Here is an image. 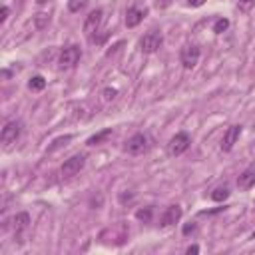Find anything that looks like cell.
<instances>
[{
  "label": "cell",
  "instance_id": "1",
  "mask_svg": "<svg viewBox=\"0 0 255 255\" xmlns=\"http://www.w3.org/2000/svg\"><path fill=\"white\" fill-rule=\"evenodd\" d=\"M161 44H163V36H161V32L159 30H149V32H145L141 38H139V50L143 52V54H153V52H157L159 48H161Z\"/></svg>",
  "mask_w": 255,
  "mask_h": 255
},
{
  "label": "cell",
  "instance_id": "2",
  "mask_svg": "<svg viewBox=\"0 0 255 255\" xmlns=\"http://www.w3.org/2000/svg\"><path fill=\"white\" fill-rule=\"evenodd\" d=\"M82 58V50L80 46L72 44V46H66L62 52H60V58H58V64L62 70H68V68H74Z\"/></svg>",
  "mask_w": 255,
  "mask_h": 255
},
{
  "label": "cell",
  "instance_id": "3",
  "mask_svg": "<svg viewBox=\"0 0 255 255\" xmlns=\"http://www.w3.org/2000/svg\"><path fill=\"white\" fill-rule=\"evenodd\" d=\"M199 56H201L199 46H197V44H189V46L181 48L179 60H181V64H183V68H185V70H191V68H195V66H197Z\"/></svg>",
  "mask_w": 255,
  "mask_h": 255
},
{
  "label": "cell",
  "instance_id": "4",
  "mask_svg": "<svg viewBox=\"0 0 255 255\" xmlns=\"http://www.w3.org/2000/svg\"><path fill=\"white\" fill-rule=\"evenodd\" d=\"M189 143H191V137H189L185 131H179V133H175V135L169 139L167 149H169V153H171V155H181V153H185V151H187Z\"/></svg>",
  "mask_w": 255,
  "mask_h": 255
},
{
  "label": "cell",
  "instance_id": "5",
  "mask_svg": "<svg viewBox=\"0 0 255 255\" xmlns=\"http://www.w3.org/2000/svg\"><path fill=\"white\" fill-rule=\"evenodd\" d=\"M84 163H86V157H84L82 153L72 155V157H70V159H66V161L62 163V167H60L62 177H72V175L80 173V169L84 167Z\"/></svg>",
  "mask_w": 255,
  "mask_h": 255
},
{
  "label": "cell",
  "instance_id": "6",
  "mask_svg": "<svg viewBox=\"0 0 255 255\" xmlns=\"http://www.w3.org/2000/svg\"><path fill=\"white\" fill-rule=\"evenodd\" d=\"M124 149H126L129 155H139V153H143V151L147 149V137H145L143 133H135V135H131V137L126 141Z\"/></svg>",
  "mask_w": 255,
  "mask_h": 255
},
{
  "label": "cell",
  "instance_id": "7",
  "mask_svg": "<svg viewBox=\"0 0 255 255\" xmlns=\"http://www.w3.org/2000/svg\"><path fill=\"white\" fill-rule=\"evenodd\" d=\"M102 22H104V10H102V8L92 10V12L86 16V22H84V32H86L88 36H92L94 32H98V30H100Z\"/></svg>",
  "mask_w": 255,
  "mask_h": 255
},
{
  "label": "cell",
  "instance_id": "8",
  "mask_svg": "<svg viewBox=\"0 0 255 255\" xmlns=\"http://www.w3.org/2000/svg\"><path fill=\"white\" fill-rule=\"evenodd\" d=\"M20 131H22V126H20V122H16V120H12V122H8L4 128H2V133H0V139H2V143H14L16 139H18V135H20Z\"/></svg>",
  "mask_w": 255,
  "mask_h": 255
},
{
  "label": "cell",
  "instance_id": "9",
  "mask_svg": "<svg viewBox=\"0 0 255 255\" xmlns=\"http://www.w3.org/2000/svg\"><path fill=\"white\" fill-rule=\"evenodd\" d=\"M239 135H241V126H237V124L229 126L225 129V133H223V139H221V151H231L233 145L237 143Z\"/></svg>",
  "mask_w": 255,
  "mask_h": 255
},
{
  "label": "cell",
  "instance_id": "10",
  "mask_svg": "<svg viewBox=\"0 0 255 255\" xmlns=\"http://www.w3.org/2000/svg\"><path fill=\"white\" fill-rule=\"evenodd\" d=\"M179 219H181V207H179V205H169V207L163 211V215H161V219H159V225H161V227H169V225L177 223Z\"/></svg>",
  "mask_w": 255,
  "mask_h": 255
},
{
  "label": "cell",
  "instance_id": "11",
  "mask_svg": "<svg viewBox=\"0 0 255 255\" xmlns=\"http://www.w3.org/2000/svg\"><path fill=\"white\" fill-rule=\"evenodd\" d=\"M145 14H147L145 8H137V6L128 8V12H126V26H128V28H135V26L145 18Z\"/></svg>",
  "mask_w": 255,
  "mask_h": 255
},
{
  "label": "cell",
  "instance_id": "12",
  "mask_svg": "<svg viewBox=\"0 0 255 255\" xmlns=\"http://www.w3.org/2000/svg\"><path fill=\"white\" fill-rule=\"evenodd\" d=\"M255 185V169H245L237 177V187L239 189H251Z\"/></svg>",
  "mask_w": 255,
  "mask_h": 255
},
{
  "label": "cell",
  "instance_id": "13",
  "mask_svg": "<svg viewBox=\"0 0 255 255\" xmlns=\"http://www.w3.org/2000/svg\"><path fill=\"white\" fill-rule=\"evenodd\" d=\"M12 221H14V231H16V233H22V231L30 225V215H28L26 211H20V213L14 215Z\"/></svg>",
  "mask_w": 255,
  "mask_h": 255
},
{
  "label": "cell",
  "instance_id": "14",
  "mask_svg": "<svg viewBox=\"0 0 255 255\" xmlns=\"http://www.w3.org/2000/svg\"><path fill=\"white\" fill-rule=\"evenodd\" d=\"M108 137H112V128H106V129L98 131V133H96V135H92V137H90V139H88L86 143L94 147V145H100V143H104V141H106Z\"/></svg>",
  "mask_w": 255,
  "mask_h": 255
},
{
  "label": "cell",
  "instance_id": "15",
  "mask_svg": "<svg viewBox=\"0 0 255 255\" xmlns=\"http://www.w3.org/2000/svg\"><path fill=\"white\" fill-rule=\"evenodd\" d=\"M28 88H30L32 92H42V90L46 88V80H44L42 76H32L30 82H28Z\"/></svg>",
  "mask_w": 255,
  "mask_h": 255
},
{
  "label": "cell",
  "instance_id": "16",
  "mask_svg": "<svg viewBox=\"0 0 255 255\" xmlns=\"http://www.w3.org/2000/svg\"><path fill=\"white\" fill-rule=\"evenodd\" d=\"M227 197H229V187H227V185H219V187H215L213 193H211V199H213V201H223V199H227Z\"/></svg>",
  "mask_w": 255,
  "mask_h": 255
},
{
  "label": "cell",
  "instance_id": "17",
  "mask_svg": "<svg viewBox=\"0 0 255 255\" xmlns=\"http://www.w3.org/2000/svg\"><path fill=\"white\" fill-rule=\"evenodd\" d=\"M151 213H153L151 207H143V209H137V211H135V217H137L139 221H143V223H149V221H151Z\"/></svg>",
  "mask_w": 255,
  "mask_h": 255
},
{
  "label": "cell",
  "instance_id": "18",
  "mask_svg": "<svg viewBox=\"0 0 255 255\" xmlns=\"http://www.w3.org/2000/svg\"><path fill=\"white\" fill-rule=\"evenodd\" d=\"M227 28H229V20H227V18H217L215 24H213V32H215V34H221V32H225Z\"/></svg>",
  "mask_w": 255,
  "mask_h": 255
},
{
  "label": "cell",
  "instance_id": "19",
  "mask_svg": "<svg viewBox=\"0 0 255 255\" xmlns=\"http://www.w3.org/2000/svg\"><path fill=\"white\" fill-rule=\"evenodd\" d=\"M86 4H88V0H70L68 8H70V12H80L86 8Z\"/></svg>",
  "mask_w": 255,
  "mask_h": 255
},
{
  "label": "cell",
  "instance_id": "20",
  "mask_svg": "<svg viewBox=\"0 0 255 255\" xmlns=\"http://www.w3.org/2000/svg\"><path fill=\"white\" fill-rule=\"evenodd\" d=\"M255 6V0H239L237 2V10L239 12H249Z\"/></svg>",
  "mask_w": 255,
  "mask_h": 255
},
{
  "label": "cell",
  "instance_id": "21",
  "mask_svg": "<svg viewBox=\"0 0 255 255\" xmlns=\"http://www.w3.org/2000/svg\"><path fill=\"white\" fill-rule=\"evenodd\" d=\"M102 96H104V102H112V100L118 96V90H116V88H106V90L102 92Z\"/></svg>",
  "mask_w": 255,
  "mask_h": 255
},
{
  "label": "cell",
  "instance_id": "22",
  "mask_svg": "<svg viewBox=\"0 0 255 255\" xmlns=\"http://www.w3.org/2000/svg\"><path fill=\"white\" fill-rule=\"evenodd\" d=\"M70 139H72V135H64V137H58V139L54 141V145H52V147H50L48 151H54L56 147H60V145H66V143H68Z\"/></svg>",
  "mask_w": 255,
  "mask_h": 255
},
{
  "label": "cell",
  "instance_id": "23",
  "mask_svg": "<svg viewBox=\"0 0 255 255\" xmlns=\"http://www.w3.org/2000/svg\"><path fill=\"white\" fill-rule=\"evenodd\" d=\"M195 231H197V223L195 221H189V223L183 225V235H193Z\"/></svg>",
  "mask_w": 255,
  "mask_h": 255
},
{
  "label": "cell",
  "instance_id": "24",
  "mask_svg": "<svg viewBox=\"0 0 255 255\" xmlns=\"http://www.w3.org/2000/svg\"><path fill=\"white\" fill-rule=\"evenodd\" d=\"M131 199H133V193H131V191H128V193H126V191L120 193V201H122V203H128V201H131Z\"/></svg>",
  "mask_w": 255,
  "mask_h": 255
},
{
  "label": "cell",
  "instance_id": "25",
  "mask_svg": "<svg viewBox=\"0 0 255 255\" xmlns=\"http://www.w3.org/2000/svg\"><path fill=\"white\" fill-rule=\"evenodd\" d=\"M8 6H2V10H0V24H4L6 22V18H8Z\"/></svg>",
  "mask_w": 255,
  "mask_h": 255
},
{
  "label": "cell",
  "instance_id": "26",
  "mask_svg": "<svg viewBox=\"0 0 255 255\" xmlns=\"http://www.w3.org/2000/svg\"><path fill=\"white\" fill-rule=\"evenodd\" d=\"M185 253H187V255H195V253H199V247H197V245H189V247L185 249Z\"/></svg>",
  "mask_w": 255,
  "mask_h": 255
},
{
  "label": "cell",
  "instance_id": "27",
  "mask_svg": "<svg viewBox=\"0 0 255 255\" xmlns=\"http://www.w3.org/2000/svg\"><path fill=\"white\" fill-rule=\"evenodd\" d=\"M171 4V0H155V6L157 8H167Z\"/></svg>",
  "mask_w": 255,
  "mask_h": 255
},
{
  "label": "cell",
  "instance_id": "28",
  "mask_svg": "<svg viewBox=\"0 0 255 255\" xmlns=\"http://www.w3.org/2000/svg\"><path fill=\"white\" fill-rule=\"evenodd\" d=\"M187 4H189V6H193V8H199V6H203V4H205V0H187Z\"/></svg>",
  "mask_w": 255,
  "mask_h": 255
},
{
  "label": "cell",
  "instance_id": "29",
  "mask_svg": "<svg viewBox=\"0 0 255 255\" xmlns=\"http://www.w3.org/2000/svg\"><path fill=\"white\" fill-rule=\"evenodd\" d=\"M122 46H124V42H118V44H116V46H114L112 50H108V56H112V54H114V52H116L118 48H122Z\"/></svg>",
  "mask_w": 255,
  "mask_h": 255
},
{
  "label": "cell",
  "instance_id": "30",
  "mask_svg": "<svg viewBox=\"0 0 255 255\" xmlns=\"http://www.w3.org/2000/svg\"><path fill=\"white\" fill-rule=\"evenodd\" d=\"M38 4H46V2H50V0H36Z\"/></svg>",
  "mask_w": 255,
  "mask_h": 255
},
{
  "label": "cell",
  "instance_id": "31",
  "mask_svg": "<svg viewBox=\"0 0 255 255\" xmlns=\"http://www.w3.org/2000/svg\"><path fill=\"white\" fill-rule=\"evenodd\" d=\"M251 239H255V231H253V233H251Z\"/></svg>",
  "mask_w": 255,
  "mask_h": 255
}]
</instances>
